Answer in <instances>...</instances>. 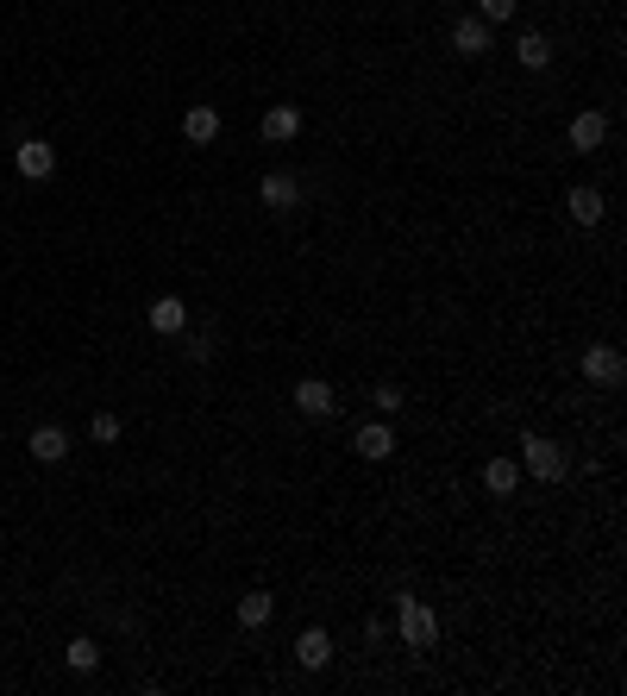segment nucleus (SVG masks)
Instances as JSON below:
<instances>
[{
  "label": "nucleus",
  "instance_id": "1",
  "mask_svg": "<svg viewBox=\"0 0 627 696\" xmlns=\"http://www.w3.org/2000/svg\"><path fill=\"white\" fill-rule=\"evenodd\" d=\"M521 471H527V477H540V483H565L571 458H565V446H559V439L527 433V439H521Z\"/></svg>",
  "mask_w": 627,
  "mask_h": 696
},
{
  "label": "nucleus",
  "instance_id": "2",
  "mask_svg": "<svg viewBox=\"0 0 627 696\" xmlns=\"http://www.w3.org/2000/svg\"><path fill=\"white\" fill-rule=\"evenodd\" d=\"M433 640H439V615H433V602H421V596H402V646L427 653Z\"/></svg>",
  "mask_w": 627,
  "mask_h": 696
},
{
  "label": "nucleus",
  "instance_id": "3",
  "mask_svg": "<svg viewBox=\"0 0 627 696\" xmlns=\"http://www.w3.org/2000/svg\"><path fill=\"white\" fill-rule=\"evenodd\" d=\"M584 377H590V383H602V389H621L627 358L615 352V345H590V352H584Z\"/></svg>",
  "mask_w": 627,
  "mask_h": 696
},
{
  "label": "nucleus",
  "instance_id": "4",
  "mask_svg": "<svg viewBox=\"0 0 627 696\" xmlns=\"http://www.w3.org/2000/svg\"><path fill=\"white\" fill-rule=\"evenodd\" d=\"M13 170L26 176V182H44V176L57 170V151L44 145V138H19V151H13Z\"/></svg>",
  "mask_w": 627,
  "mask_h": 696
},
{
  "label": "nucleus",
  "instance_id": "5",
  "mask_svg": "<svg viewBox=\"0 0 627 696\" xmlns=\"http://www.w3.org/2000/svg\"><path fill=\"white\" fill-rule=\"evenodd\" d=\"M289 402H295L301 414H308V421H327V414L339 408V396H333V383H320V377H301Z\"/></svg>",
  "mask_w": 627,
  "mask_h": 696
},
{
  "label": "nucleus",
  "instance_id": "6",
  "mask_svg": "<svg viewBox=\"0 0 627 696\" xmlns=\"http://www.w3.org/2000/svg\"><path fill=\"white\" fill-rule=\"evenodd\" d=\"M352 452H358V458H370V464H383L389 452H396V427H389V421H370V427H358Z\"/></svg>",
  "mask_w": 627,
  "mask_h": 696
},
{
  "label": "nucleus",
  "instance_id": "7",
  "mask_svg": "<svg viewBox=\"0 0 627 696\" xmlns=\"http://www.w3.org/2000/svg\"><path fill=\"white\" fill-rule=\"evenodd\" d=\"M182 138H189V145H214V138H220V107L195 101L189 113H182Z\"/></svg>",
  "mask_w": 627,
  "mask_h": 696
},
{
  "label": "nucleus",
  "instance_id": "8",
  "mask_svg": "<svg viewBox=\"0 0 627 696\" xmlns=\"http://www.w3.org/2000/svg\"><path fill=\"white\" fill-rule=\"evenodd\" d=\"M151 333H189V301L182 295H157L151 301Z\"/></svg>",
  "mask_w": 627,
  "mask_h": 696
},
{
  "label": "nucleus",
  "instance_id": "9",
  "mask_svg": "<svg viewBox=\"0 0 627 696\" xmlns=\"http://www.w3.org/2000/svg\"><path fill=\"white\" fill-rule=\"evenodd\" d=\"M452 51L458 57H483L490 51V19H458L452 26Z\"/></svg>",
  "mask_w": 627,
  "mask_h": 696
},
{
  "label": "nucleus",
  "instance_id": "10",
  "mask_svg": "<svg viewBox=\"0 0 627 696\" xmlns=\"http://www.w3.org/2000/svg\"><path fill=\"white\" fill-rule=\"evenodd\" d=\"M32 458H38V464H63V458H69V433L51 427V421L32 427Z\"/></svg>",
  "mask_w": 627,
  "mask_h": 696
},
{
  "label": "nucleus",
  "instance_id": "11",
  "mask_svg": "<svg viewBox=\"0 0 627 696\" xmlns=\"http://www.w3.org/2000/svg\"><path fill=\"white\" fill-rule=\"evenodd\" d=\"M483 490H490V496H515L521 490V464L515 458H490V464H483Z\"/></svg>",
  "mask_w": 627,
  "mask_h": 696
},
{
  "label": "nucleus",
  "instance_id": "12",
  "mask_svg": "<svg viewBox=\"0 0 627 696\" xmlns=\"http://www.w3.org/2000/svg\"><path fill=\"white\" fill-rule=\"evenodd\" d=\"M258 132L270 138V145H289V138H301V107H270Z\"/></svg>",
  "mask_w": 627,
  "mask_h": 696
},
{
  "label": "nucleus",
  "instance_id": "13",
  "mask_svg": "<svg viewBox=\"0 0 627 696\" xmlns=\"http://www.w3.org/2000/svg\"><path fill=\"white\" fill-rule=\"evenodd\" d=\"M258 195H264V207H295V201H301V182H295L289 170H270V176L258 182Z\"/></svg>",
  "mask_w": 627,
  "mask_h": 696
},
{
  "label": "nucleus",
  "instance_id": "14",
  "mask_svg": "<svg viewBox=\"0 0 627 696\" xmlns=\"http://www.w3.org/2000/svg\"><path fill=\"white\" fill-rule=\"evenodd\" d=\"M602 138H609V120H602L596 107H590V113H577V120H571V151H596Z\"/></svg>",
  "mask_w": 627,
  "mask_h": 696
},
{
  "label": "nucleus",
  "instance_id": "15",
  "mask_svg": "<svg viewBox=\"0 0 627 696\" xmlns=\"http://www.w3.org/2000/svg\"><path fill=\"white\" fill-rule=\"evenodd\" d=\"M295 659L308 665V671H320V665L333 659V634H327V628H308V634L295 640Z\"/></svg>",
  "mask_w": 627,
  "mask_h": 696
},
{
  "label": "nucleus",
  "instance_id": "16",
  "mask_svg": "<svg viewBox=\"0 0 627 696\" xmlns=\"http://www.w3.org/2000/svg\"><path fill=\"white\" fill-rule=\"evenodd\" d=\"M515 57H521L527 69H546V63H552V38H546V32H521V38H515Z\"/></svg>",
  "mask_w": 627,
  "mask_h": 696
},
{
  "label": "nucleus",
  "instance_id": "17",
  "mask_svg": "<svg viewBox=\"0 0 627 696\" xmlns=\"http://www.w3.org/2000/svg\"><path fill=\"white\" fill-rule=\"evenodd\" d=\"M565 201H571V220L577 226H596L602 220V189H590V182H584V189H571Z\"/></svg>",
  "mask_w": 627,
  "mask_h": 696
},
{
  "label": "nucleus",
  "instance_id": "18",
  "mask_svg": "<svg viewBox=\"0 0 627 696\" xmlns=\"http://www.w3.org/2000/svg\"><path fill=\"white\" fill-rule=\"evenodd\" d=\"M270 609H276V602H270L264 590H251V596L239 602V628H264V621H270Z\"/></svg>",
  "mask_w": 627,
  "mask_h": 696
},
{
  "label": "nucleus",
  "instance_id": "19",
  "mask_svg": "<svg viewBox=\"0 0 627 696\" xmlns=\"http://www.w3.org/2000/svg\"><path fill=\"white\" fill-rule=\"evenodd\" d=\"M63 659H69V671H95V665H101V646H95V640H69Z\"/></svg>",
  "mask_w": 627,
  "mask_h": 696
},
{
  "label": "nucleus",
  "instance_id": "20",
  "mask_svg": "<svg viewBox=\"0 0 627 696\" xmlns=\"http://www.w3.org/2000/svg\"><path fill=\"white\" fill-rule=\"evenodd\" d=\"M515 13H521V0H477V19H490V26H508Z\"/></svg>",
  "mask_w": 627,
  "mask_h": 696
},
{
  "label": "nucleus",
  "instance_id": "21",
  "mask_svg": "<svg viewBox=\"0 0 627 696\" xmlns=\"http://www.w3.org/2000/svg\"><path fill=\"white\" fill-rule=\"evenodd\" d=\"M88 433H95L101 446H113V439H120V414H107V408H101L95 421H88Z\"/></svg>",
  "mask_w": 627,
  "mask_h": 696
},
{
  "label": "nucleus",
  "instance_id": "22",
  "mask_svg": "<svg viewBox=\"0 0 627 696\" xmlns=\"http://www.w3.org/2000/svg\"><path fill=\"white\" fill-rule=\"evenodd\" d=\"M370 402H377V414H383V421H389V414H396V408H402V389H396V383H377V396H370Z\"/></svg>",
  "mask_w": 627,
  "mask_h": 696
},
{
  "label": "nucleus",
  "instance_id": "23",
  "mask_svg": "<svg viewBox=\"0 0 627 696\" xmlns=\"http://www.w3.org/2000/svg\"><path fill=\"white\" fill-rule=\"evenodd\" d=\"M189 358H195V364L214 358V333H195V339H189Z\"/></svg>",
  "mask_w": 627,
  "mask_h": 696
},
{
  "label": "nucleus",
  "instance_id": "24",
  "mask_svg": "<svg viewBox=\"0 0 627 696\" xmlns=\"http://www.w3.org/2000/svg\"><path fill=\"white\" fill-rule=\"evenodd\" d=\"M559 7H571V0H559Z\"/></svg>",
  "mask_w": 627,
  "mask_h": 696
}]
</instances>
